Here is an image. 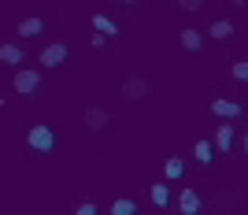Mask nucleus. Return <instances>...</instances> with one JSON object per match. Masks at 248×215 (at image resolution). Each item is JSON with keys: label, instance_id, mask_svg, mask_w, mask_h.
<instances>
[{"label": "nucleus", "instance_id": "obj_4", "mask_svg": "<svg viewBox=\"0 0 248 215\" xmlns=\"http://www.w3.org/2000/svg\"><path fill=\"white\" fill-rule=\"evenodd\" d=\"M211 112L222 115V119H237V115H241V104L237 100H215V104H211Z\"/></svg>", "mask_w": 248, "mask_h": 215}, {"label": "nucleus", "instance_id": "obj_12", "mask_svg": "<svg viewBox=\"0 0 248 215\" xmlns=\"http://www.w3.org/2000/svg\"><path fill=\"white\" fill-rule=\"evenodd\" d=\"M193 156H197V164H211V141H197Z\"/></svg>", "mask_w": 248, "mask_h": 215}, {"label": "nucleus", "instance_id": "obj_18", "mask_svg": "<svg viewBox=\"0 0 248 215\" xmlns=\"http://www.w3.org/2000/svg\"><path fill=\"white\" fill-rule=\"evenodd\" d=\"M74 215H96V204H89V200H85V204H78V212Z\"/></svg>", "mask_w": 248, "mask_h": 215}, {"label": "nucleus", "instance_id": "obj_14", "mask_svg": "<svg viewBox=\"0 0 248 215\" xmlns=\"http://www.w3.org/2000/svg\"><path fill=\"white\" fill-rule=\"evenodd\" d=\"M111 215H137V204H134V200H115Z\"/></svg>", "mask_w": 248, "mask_h": 215}, {"label": "nucleus", "instance_id": "obj_2", "mask_svg": "<svg viewBox=\"0 0 248 215\" xmlns=\"http://www.w3.org/2000/svg\"><path fill=\"white\" fill-rule=\"evenodd\" d=\"M41 89V74L37 71H30V67H22V71H15V93H37Z\"/></svg>", "mask_w": 248, "mask_h": 215}, {"label": "nucleus", "instance_id": "obj_21", "mask_svg": "<svg viewBox=\"0 0 248 215\" xmlns=\"http://www.w3.org/2000/svg\"><path fill=\"white\" fill-rule=\"evenodd\" d=\"M245 152H248V133H245Z\"/></svg>", "mask_w": 248, "mask_h": 215}, {"label": "nucleus", "instance_id": "obj_13", "mask_svg": "<svg viewBox=\"0 0 248 215\" xmlns=\"http://www.w3.org/2000/svg\"><path fill=\"white\" fill-rule=\"evenodd\" d=\"M215 141H218V149L226 152L230 145H233V126H218V137H215Z\"/></svg>", "mask_w": 248, "mask_h": 215}, {"label": "nucleus", "instance_id": "obj_11", "mask_svg": "<svg viewBox=\"0 0 248 215\" xmlns=\"http://www.w3.org/2000/svg\"><path fill=\"white\" fill-rule=\"evenodd\" d=\"M182 45H186V49H189V52H197V49H200V45H204V37H200V33H197V30H186V33H182Z\"/></svg>", "mask_w": 248, "mask_h": 215}, {"label": "nucleus", "instance_id": "obj_6", "mask_svg": "<svg viewBox=\"0 0 248 215\" xmlns=\"http://www.w3.org/2000/svg\"><path fill=\"white\" fill-rule=\"evenodd\" d=\"M41 30H45V22L37 19V15H33V19H22V22H19V37H37Z\"/></svg>", "mask_w": 248, "mask_h": 215}, {"label": "nucleus", "instance_id": "obj_10", "mask_svg": "<svg viewBox=\"0 0 248 215\" xmlns=\"http://www.w3.org/2000/svg\"><path fill=\"white\" fill-rule=\"evenodd\" d=\"M152 204H159V208L170 204V185H152Z\"/></svg>", "mask_w": 248, "mask_h": 215}, {"label": "nucleus", "instance_id": "obj_22", "mask_svg": "<svg viewBox=\"0 0 248 215\" xmlns=\"http://www.w3.org/2000/svg\"><path fill=\"white\" fill-rule=\"evenodd\" d=\"M237 4H245V0H237Z\"/></svg>", "mask_w": 248, "mask_h": 215}, {"label": "nucleus", "instance_id": "obj_16", "mask_svg": "<svg viewBox=\"0 0 248 215\" xmlns=\"http://www.w3.org/2000/svg\"><path fill=\"white\" fill-rule=\"evenodd\" d=\"M230 33H233V22H215V26H211V37H218V41H222V37H230Z\"/></svg>", "mask_w": 248, "mask_h": 215}, {"label": "nucleus", "instance_id": "obj_15", "mask_svg": "<svg viewBox=\"0 0 248 215\" xmlns=\"http://www.w3.org/2000/svg\"><path fill=\"white\" fill-rule=\"evenodd\" d=\"M85 123H89V130H100V126L108 123V115H104V112H93V108H89V112H85Z\"/></svg>", "mask_w": 248, "mask_h": 215}, {"label": "nucleus", "instance_id": "obj_7", "mask_svg": "<svg viewBox=\"0 0 248 215\" xmlns=\"http://www.w3.org/2000/svg\"><path fill=\"white\" fill-rule=\"evenodd\" d=\"M0 60L11 63V67H19V63H22V49H19V45H0Z\"/></svg>", "mask_w": 248, "mask_h": 215}, {"label": "nucleus", "instance_id": "obj_8", "mask_svg": "<svg viewBox=\"0 0 248 215\" xmlns=\"http://www.w3.org/2000/svg\"><path fill=\"white\" fill-rule=\"evenodd\" d=\"M163 174H167V178H170V182H178V178L186 174V164H182L178 156H170V160H167V164H163Z\"/></svg>", "mask_w": 248, "mask_h": 215}, {"label": "nucleus", "instance_id": "obj_19", "mask_svg": "<svg viewBox=\"0 0 248 215\" xmlns=\"http://www.w3.org/2000/svg\"><path fill=\"white\" fill-rule=\"evenodd\" d=\"M178 4H182V8H189V11H197V8H200V0H178Z\"/></svg>", "mask_w": 248, "mask_h": 215}, {"label": "nucleus", "instance_id": "obj_3", "mask_svg": "<svg viewBox=\"0 0 248 215\" xmlns=\"http://www.w3.org/2000/svg\"><path fill=\"white\" fill-rule=\"evenodd\" d=\"M67 56H71V52H67V45H48V49L41 52V63H45V67H56V63H63Z\"/></svg>", "mask_w": 248, "mask_h": 215}, {"label": "nucleus", "instance_id": "obj_17", "mask_svg": "<svg viewBox=\"0 0 248 215\" xmlns=\"http://www.w3.org/2000/svg\"><path fill=\"white\" fill-rule=\"evenodd\" d=\"M233 78H237V82H248V60L245 63H233Z\"/></svg>", "mask_w": 248, "mask_h": 215}, {"label": "nucleus", "instance_id": "obj_1", "mask_svg": "<svg viewBox=\"0 0 248 215\" xmlns=\"http://www.w3.org/2000/svg\"><path fill=\"white\" fill-rule=\"evenodd\" d=\"M26 145H30L33 152H52V149H56V133H52L48 126H33V130L26 133Z\"/></svg>", "mask_w": 248, "mask_h": 215}, {"label": "nucleus", "instance_id": "obj_5", "mask_svg": "<svg viewBox=\"0 0 248 215\" xmlns=\"http://www.w3.org/2000/svg\"><path fill=\"white\" fill-rule=\"evenodd\" d=\"M178 204H182V212H186V215H197V212H200V197L193 193V189H182Z\"/></svg>", "mask_w": 248, "mask_h": 215}, {"label": "nucleus", "instance_id": "obj_9", "mask_svg": "<svg viewBox=\"0 0 248 215\" xmlns=\"http://www.w3.org/2000/svg\"><path fill=\"white\" fill-rule=\"evenodd\" d=\"M93 30H100L104 37H115V33H119V26H115L108 15H93Z\"/></svg>", "mask_w": 248, "mask_h": 215}, {"label": "nucleus", "instance_id": "obj_20", "mask_svg": "<svg viewBox=\"0 0 248 215\" xmlns=\"http://www.w3.org/2000/svg\"><path fill=\"white\" fill-rule=\"evenodd\" d=\"M119 4H137V0H119Z\"/></svg>", "mask_w": 248, "mask_h": 215}]
</instances>
